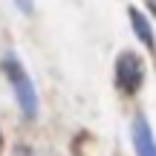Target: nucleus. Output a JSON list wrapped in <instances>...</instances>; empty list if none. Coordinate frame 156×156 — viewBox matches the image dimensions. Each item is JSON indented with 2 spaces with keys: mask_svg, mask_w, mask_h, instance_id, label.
I'll use <instances>...</instances> for the list:
<instances>
[{
  "mask_svg": "<svg viewBox=\"0 0 156 156\" xmlns=\"http://www.w3.org/2000/svg\"><path fill=\"white\" fill-rule=\"evenodd\" d=\"M3 69H6V75H9L12 90H15V98H17L20 113L26 119H35V116H38V93H35L32 81H29V75H26V69L20 67V61H17L15 55H6Z\"/></svg>",
  "mask_w": 156,
  "mask_h": 156,
  "instance_id": "obj_1",
  "label": "nucleus"
},
{
  "mask_svg": "<svg viewBox=\"0 0 156 156\" xmlns=\"http://www.w3.org/2000/svg\"><path fill=\"white\" fill-rule=\"evenodd\" d=\"M130 23H133V29H136V38H139L142 44L147 46V49H156V41H153V32H151V23H147V17L142 15L139 9H130Z\"/></svg>",
  "mask_w": 156,
  "mask_h": 156,
  "instance_id": "obj_4",
  "label": "nucleus"
},
{
  "mask_svg": "<svg viewBox=\"0 0 156 156\" xmlns=\"http://www.w3.org/2000/svg\"><path fill=\"white\" fill-rule=\"evenodd\" d=\"M142 81H145V64H142V58L133 55V52H122L116 58V84H119V90L136 93L142 87Z\"/></svg>",
  "mask_w": 156,
  "mask_h": 156,
  "instance_id": "obj_2",
  "label": "nucleus"
},
{
  "mask_svg": "<svg viewBox=\"0 0 156 156\" xmlns=\"http://www.w3.org/2000/svg\"><path fill=\"white\" fill-rule=\"evenodd\" d=\"M17 3L23 6V12H29V0H17Z\"/></svg>",
  "mask_w": 156,
  "mask_h": 156,
  "instance_id": "obj_5",
  "label": "nucleus"
},
{
  "mask_svg": "<svg viewBox=\"0 0 156 156\" xmlns=\"http://www.w3.org/2000/svg\"><path fill=\"white\" fill-rule=\"evenodd\" d=\"M0 147H3V136H0Z\"/></svg>",
  "mask_w": 156,
  "mask_h": 156,
  "instance_id": "obj_6",
  "label": "nucleus"
},
{
  "mask_svg": "<svg viewBox=\"0 0 156 156\" xmlns=\"http://www.w3.org/2000/svg\"><path fill=\"white\" fill-rule=\"evenodd\" d=\"M133 147H136V156H156V139L145 116L133 119Z\"/></svg>",
  "mask_w": 156,
  "mask_h": 156,
  "instance_id": "obj_3",
  "label": "nucleus"
}]
</instances>
